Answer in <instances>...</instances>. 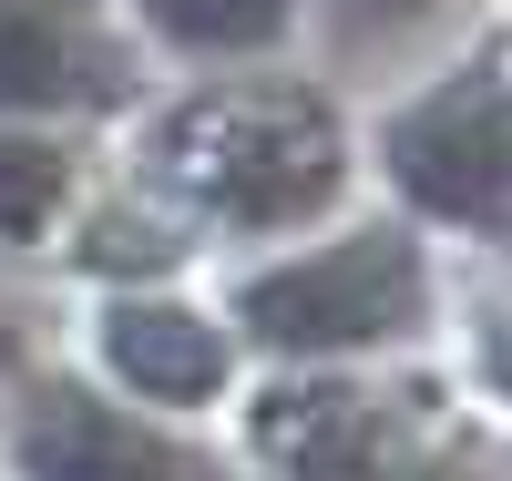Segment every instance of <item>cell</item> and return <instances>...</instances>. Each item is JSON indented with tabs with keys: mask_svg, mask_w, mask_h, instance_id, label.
Segmentation results:
<instances>
[{
	"mask_svg": "<svg viewBox=\"0 0 512 481\" xmlns=\"http://www.w3.org/2000/svg\"><path fill=\"white\" fill-rule=\"evenodd\" d=\"M93 338H103V369L154 410H205L226 389V369H236L226 328L205 308H175V297H113Z\"/></svg>",
	"mask_w": 512,
	"mask_h": 481,
	"instance_id": "cell-6",
	"label": "cell"
},
{
	"mask_svg": "<svg viewBox=\"0 0 512 481\" xmlns=\"http://www.w3.org/2000/svg\"><path fill=\"white\" fill-rule=\"evenodd\" d=\"M72 195V154L52 134H0V246H31Z\"/></svg>",
	"mask_w": 512,
	"mask_h": 481,
	"instance_id": "cell-9",
	"label": "cell"
},
{
	"mask_svg": "<svg viewBox=\"0 0 512 481\" xmlns=\"http://www.w3.org/2000/svg\"><path fill=\"white\" fill-rule=\"evenodd\" d=\"M123 93L103 0H0V113H72Z\"/></svg>",
	"mask_w": 512,
	"mask_h": 481,
	"instance_id": "cell-5",
	"label": "cell"
},
{
	"mask_svg": "<svg viewBox=\"0 0 512 481\" xmlns=\"http://www.w3.org/2000/svg\"><path fill=\"white\" fill-rule=\"evenodd\" d=\"M349 11H431V0H349Z\"/></svg>",
	"mask_w": 512,
	"mask_h": 481,
	"instance_id": "cell-11",
	"label": "cell"
},
{
	"mask_svg": "<svg viewBox=\"0 0 512 481\" xmlns=\"http://www.w3.org/2000/svg\"><path fill=\"white\" fill-rule=\"evenodd\" d=\"M82 256H93V267L113 277V267H175V236H164L154 226V215H103V226H93V246H82Z\"/></svg>",
	"mask_w": 512,
	"mask_h": 481,
	"instance_id": "cell-10",
	"label": "cell"
},
{
	"mask_svg": "<svg viewBox=\"0 0 512 481\" xmlns=\"http://www.w3.org/2000/svg\"><path fill=\"white\" fill-rule=\"evenodd\" d=\"M21 471L31 481H216L185 441H164L144 410H113L82 379H41L21 400Z\"/></svg>",
	"mask_w": 512,
	"mask_h": 481,
	"instance_id": "cell-4",
	"label": "cell"
},
{
	"mask_svg": "<svg viewBox=\"0 0 512 481\" xmlns=\"http://www.w3.org/2000/svg\"><path fill=\"white\" fill-rule=\"evenodd\" d=\"M390 174L420 215L461 236H502V62H461L390 123Z\"/></svg>",
	"mask_w": 512,
	"mask_h": 481,
	"instance_id": "cell-3",
	"label": "cell"
},
{
	"mask_svg": "<svg viewBox=\"0 0 512 481\" xmlns=\"http://www.w3.org/2000/svg\"><path fill=\"white\" fill-rule=\"evenodd\" d=\"M431 481H482V471H431Z\"/></svg>",
	"mask_w": 512,
	"mask_h": 481,
	"instance_id": "cell-12",
	"label": "cell"
},
{
	"mask_svg": "<svg viewBox=\"0 0 512 481\" xmlns=\"http://www.w3.org/2000/svg\"><path fill=\"white\" fill-rule=\"evenodd\" d=\"M267 441L308 471V481H369L379 451H390V420H379L359 389H308V400H287L267 420Z\"/></svg>",
	"mask_w": 512,
	"mask_h": 481,
	"instance_id": "cell-7",
	"label": "cell"
},
{
	"mask_svg": "<svg viewBox=\"0 0 512 481\" xmlns=\"http://www.w3.org/2000/svg\"><path fill=\"white\" fill-rule=\"evenodd\" d=\"M236 318L277 359H359L431 318V267L400 226H359L328 246H297L236 287Z\"/></svg>",
	"mask_w": 512,
	"mask_h": 481,
	"instance_id": "cell-2",
	"label": "cell"
},
{
	"mask_svg": "<svg viewBox=\"0 0 512 481\" xmlns=\"http://www.w3.org/2000/svg\"><path fill=\"white\" fill-rule=\"evenodd\" d=\"M144 21L195 62H236V52H277L297 0H144Z\"/></svg>",
	"mask_w": 512,
	"mask_h": 481,
	"instance_id": "cell-8",
	"label": "cell"
},
{
	"mask_svg": "<svg viewBox=\"0 0 512 481\" xmlns=\"http://www.w3.org/2000/svg\"><path fill=\"white\" fill-rule=\"evenodd\" d=\"M164 164L226 226H308L349 185V144H338L328 103L318 93H277V82L185 103L164 123Z\"/></svg>",
	"mask_w": 512,
	"mask_h": 481,
	"instance_id": "cell-1",
	"label": "cell"
}]
</instances>
